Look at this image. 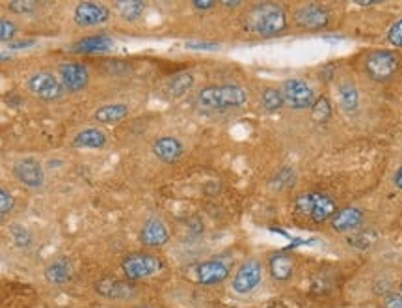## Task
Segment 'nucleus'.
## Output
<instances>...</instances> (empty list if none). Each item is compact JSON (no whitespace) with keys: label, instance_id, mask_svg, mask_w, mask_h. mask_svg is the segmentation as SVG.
Returning a JSON list of instances; mask_svg holds the SVG:
<instances>
[{"label":"nucleus","instance_id":"1","mask_svg":"<svg viewBox=\"0 0 402 308\" xmlns=\"http://www.w3.org/2000/svg\"><path fill=\"white\" fill-rule=\"evenodd\" d=\"M242 27L255 38H277L289 28V14L277 2H259L246 10Z\"/></svg>","mask_w":402,"mask_h":308},{"label":"nucleus","instance_id":"2","mask_svg":"<svg viewBox=\"0 0 402 308\" xmlns=\"http://www.w3.org/2000/svg\"><path fill=\"white\" fill-rule=\"evenodd\" d=\"M402 69V56L395 49H375L362 56L363 75L378 84L395 81Z\"/></svg>","mask_w":402,"mask_h":308},{"label":"nucleus","instance_id":"3","mask_svg":"<svg viewBox=\"0 0 402 308\" xmlns=\"http://www.w3.org/2000/svg\"><path fill=\"white\" fill-rule=\"evenodd\" d=\"M199 107L209 110H229V108L244 107L248 101V92L240 84L225 82V84H209L203 86L196 95Z\"/></svg>","mask_w":402,"mask_h":308},{"label":"nucleus","instance_id":"4","mask_svg":"<svg viewBox=\"0 0 402 308\" xmlns=\"http://www.w3.org/2000/svg\"><path fill=\"white\" fill-rule=\"evenodd\" d=\"M336 200L326 193L321 191H310L302 193L294 200V215L302 221H307L310 224H326L331 221V217L337 211Z\"/></svg>","mask_w":402,"mask_h":308},{"label":"nucleus","instance_id":"5","mask_svg":"<svg viewBox=\"0 0 402 308\" xmlns=\"http://www.w3.org/2000/svg\"><path fill=\"white\" fill-rule=\"evenodd\" d=\"M279 92L284 95L285 107L290 110H311L313 103L316 99L315 90L311 88V84L303 79H285L281 82Z\"/></svg>","mask_w":402,"mask_h":308},{"label":"nucleus","instance_id":"6","mask_svg":"<svg viewBox=\"0 0 402 308\" xmlns=\"http://www.w3.org/2000/svg\"><path fill=\"white\" fill-rule=\"evenodd\" d=\"M292 19L300 30L305 32H318L324 28L330 27L331 14L328 8L318 2H307V4H300L294 8L292 12Z\"/></svg>","mask_w":402,"mask_h":308},{"label":"nucleus","instance_id":"7","mask_svg":"<svg viewBox=\"0 0 402 308\" xmlns=\"http://www.w3.org/2000/svg\"><path fill=\"white\" fill-rule=\"evenodd\" d=\"M162 268H164L162 260L158 256L149 254V252H132L121 261V269L129 281L149 279V276L160 273Z\"/></svg>","mask_w":402,"mask_h":308},{"label":"nucleus","instance_id":"8","mask_svg":"<svg viewBox=\"0 0 402 308\" xmlns=\"http://www.w3.org/2000/svg\"><path fill=\"white\" fill-rule=\"evenodd\" d=\"M27 90L43 101L60 99L66 92L58 77L51 71H34L28 75Z\"/></svg>","mask_w":402,"mask_h":308},{"label":"nucleus","instance_id":"9","mask_svg":"<svg viewBox=\"0 0 402 308\" xmlns=\"http://www.w3.org/2000/svg\"><path fill=\"white\" fill-rule=\"evenodd\" d=\"M261 279H263V263L257 258H250L244 263H240V268L237 269V273L233 276L231 286L237 294L246 295L257 288L261 284Z\"/></svg>","mask_w":402,"mask_h":308},{"label":"nucleus","instance_id":"10","mask_svg":"<svg viewBox=\"0 0 402 308\" xmlns=\"http://www.w3.org/2000/svg\"><path fill=\"white\" fill-rule=\"evenodd\" d=\"M110 8L106 4H101V2H79L75 6V12H73V19L75 23L82 28L88 27H99V25H105L110 19Z\"/></svg>","mask_w":402,"mask_h":308},{"label":"nucleus","instance_id":"11","mask_svg":"<svg viewBox=\"0 0 402 308\" xmlns=\"http://www.w3.org/2000/svg\"><path fill=\"white\" fill-rule=\"evenodd\" d=\"M58 79L66 92H82L90 84V69L80 62H64L58 67Z\"/></svg>","mask_w":402,"mask_h":308},{"label":"nucleus","instance_id":"12","mask_svg":"<svg viewBox=\"0 0 402 308\" xmlns=\"http://www.w3.org/2000/svg\"><path fill=\"white\" fill-rule=\"evenodd\" d=\"M15 178L30 189H40L45 185V168L38 159L25 157L14 165Z\"/></svg>","mask_w":402,"mask_h":308},{"label":"nucleus","instance_id":"13","mask_svg":"<svg viewBox=\"0 0 402 308\" xmlns=\"http://www.w3.org/2000/svg\"><path fill=\"white\" fill-rule=\"evenodd\" d=\"M229 276V263L224 258L201 261L196 268V279L201 286H216Z\"/></svg>","mask_w":402,"mask_h":308},{"label":"nucleus","instance_id":"14","mask_svg":"<svg viewBox=\"0 0 402 308\" xmlns=\"http://www.w3.org/2000/svg\"><path fill=\"white\" fill-rule=\"evenodd\" d=\"M140 241L145 247H162V245L170 241V230L164 224V221H160L157 217L147 219L142 230H140Z\"/></svg>","mask_w":402,"mask_h":308},{"label":"nucleus","instance_id":"15","mask_svg":"<svg viewBox=\"0 0 402 308\" xmlns=\"http://www.w3.org/2000/svg\"><path fill=\"white\" fill-rule=\"evenodd\" d=\"M363 224V211L360 208L349 206V208L337 209L336 215L331 217L330 226L337 234H349L354 232Z\"/></svg>","mask_w":402,"mask_h":308},{"label":"nucleus","instance_id":"16","mask_svg":"<svg viewBox=\"0 0 402 308\" xmlns=\"http://www.w3.org/2000/svg\"><path fill=\"white\" fill-rule=\"evenodd\" d=\"M95 289L101 297L112 299V301H125L134 295L132 284L125 281H116V279H103L95 284Z\"/></svg>","mask_w":402,"mask_h":308},{"label":"nucleus","instance_id":"17","mask_svg":"<svg viewBox=\"0 0 402 308\" xmlns=\"http://www.w3.org/2000/svg\"><path fill=\"white\" fill-rule=\"evenodd\" d=\"M151 150L158 161L175 163L177 159H181V155L185 152V146L175 137H160V139L153 142Z\"/></svg>","mask_w":402,"mask_h":308},{"label":"nucleus","instance_id":"18","mask_svg":"<svg viewBox=\"0 0 402 308\" xmlns=\"http://www.w3.org/2000/svg\"><path fill=\"white\" fill-rule=\"evenodd\" d=\"M336 95L337 103H339V108L347 114L357 112L360 108V90L352 81L349 79H343V81L337 82L336 86Z\"/></svg>","mask_w":402,"mask_h":308},{"label":"nucleus","instance_id":"19","mask_svg":"<svg viewBox=\"0 0 402 308\" xmlns=\"http://www.w3.org/2000/svg\"><path fill=\"white\" fill-rule=\"evenodd\" d=\"M131 114V108L125 103H106L95 110V120L105 126H114L123 121Z\"/></svg>","mask_w":402,"mask_h":308},{"label":"nucleus","instance_id":"20","mask_svg":"<svg viewBox=\"0 0 402 308\" xmlns=\"http://www.w3.org/2000/svg\"><path fill=\"white\" fill-rule=\"evenodd\" d=\"M108 137L103 129L99 128H86L82 129L80 133L75 134L73 139V146L77 147H90V150H101L106 146Z\"/></svg>","mask_w":402,"mask_h":308},{"label":"nucleus","instance_id":"21","mask_svg":"<svg viewBox=\"0 0 402 308\" xmlns=\"http://www.w3.org/2000/svg\"><path fill=\"white\" fill-rule=\"evenodd\" d=\"M114 47V40L106 34H97V36H88L84 40H80L79 43H75L73 51L75 53H105Z\"/></svg>","mask_w":402,"mask_h":308},{"label":"nucleus","instance_id":"22","mask_svg":"<svg viewBox=\"0 0 402 308\" xmlns=\"http://www.w3.org/2000/svg\"><path fill=\"white\" fill-rule=\"evenodd\" d=\"M268 268H271V275L279 282L289 281L292 276V269H294V261L287 252H276L271 256L268 260Z\"/></svg>","mask_w":402,"mask_h":308},{"label":"nucleus","instance_id":"23","mask_svg":"<svg viewBox=\"0 0 402 308\" xmlns=\"http://www.w3.org/2000/svg\"><path fill=\"white\" fill-rule=\"evenodd\" d=\"M47 281L54 284V286H64L67 282L71 281L73 276V265L71 261L66 260V258H58L54 260L45 271Z\"/></svg>","mask_w":402,"mask_h":308},{"label":"nucleus","instance_id":"24","mask_svg":"<svg viewBox=\"0 0 402 308\" xmlns=\"http://www.w3.org/2000/svg\"><path fill=\"white\" fill-rule=\"evenodd\" d=\"M114 12L118 14L119 19L127 21V23H134L138 21L145 12V2L142 0H116L112 4Z\"/></svg>","mask_w":402,"mask_h":308},{"label":"nucleus","instance_id":"25","mask_svg":"<svg viewBox=\"0 0 402 308\" xmlns=\"http://www.w3.org/2000/svg\"><path fill=\"white\" fill-rule=\"evenodd\" d=\"M194 82H196V77L190 71L173 75L172 79L168 81V94L172 95V97H183V95L190 92Z\"/></svg>","mask_w":402,"mask_h":308},{"label":"nucleus","instance_id":"26","mask_svg":"<svg viewBox=\"0 0 402 308\" xmlns=\"http://www.w3.org/2000/svg\"><path fill=\"white\" fill-rule=\"evenodd\" d=\"M311 120L316 123H328L331 120V114H334V105L328 95H318L311 107Z\"/></svg>","mask_w":402,"mask_h":308},{"label":"nucleus","instance_id":"27","mask_svg":"<svg viewBox=\"0 0 402 308\" xmlns=\"http://www.w3.org/2000/svg\"><path fill=\"white\" fill-rule=\"evenodd\" d=\"M259 103H261V107L266 110V112H277V110H281L285 107L284 103V95L279 92V88L268 86L264 88L261 95H259Z\"/></svg>","mask_w":402,"mask_h":308},{"label":"nucleus","instance_id":"28","mask_svg":"<svg viewBox=\"0 0 402 308\" xmlns=\"http://www.w3.org/2000/svg\"><path fill=\"white\" fill-rule=\"evenodd\" d=\"M8 10L17 15H28L38 10V2H34V0H15V2L8 4Z\"/></svg>","mask_w":402,"mask_h":308},{"label":"nucleus","instance_id":"29","mask_svg":"<svg viewBox=\"0 0 402 308\" xmlns=\"http://www.w3.org/2000/svg\"><path fill=\"white\" fill-rule=\"evenodd\" d=\"M386 40L393 49H402V17L389 27Z\"/></svg>","mask_w":402,"mask_h":308},{"label":"nucleus","instance_id":"30","mask_svg":"<svg viewBox=\"0 0 402 308\" xmlns=\"http://www.w3.org/2000/svg\"><path fill=\"white\" fill-rule=\"evenodd\" d=\"M17 36V25L12 19L0 17V41H12Z\"/></svg>","mask_w":402,"mask_h":308},{"label":"nucleus","instance_id":"31","mask_svg":"<svg viewBox=\"0 0 402 308\" xmlns=\"http://www.w3.org/2000/svg\"><path fill=\"white\" fill-rule=\"evenodd\" d=\"M12 237H14L15 243H17L19 247H28V245L32 243V235L28 234L27 228H23V226L12 228Z\"/></svg>","mask_w":402,"mask_h":308},{"label":"nucleus","instance_id":"32","mask_svg":"<svg viewBox=\"0 0 402 308\" xmlns=\"http://www.w3.org/2000/svg\"><path fill=\"white\" fill-rule=\"evenodd\" d=\"M15 206L14 196L8 193L6 189L0 187V215H8Z\"/></svg>","mask_w":402,"mask_h":308},{"label":"nucleus","instance_id":"33","mask_svg":"<svg viewBox=\"0 0 402 308\" xmlns=\"http://www.w3.org/2000/svg\"><path fill=\"white\" fill-rule=\"evenodd\" d=\"M386 308H402V294H388L384 299Z\"/></svg>","mask_w":402,"mask_h":308},{"label":"nucleus","instance_id":"34","mask_svg":"<svg viewBox=\"0 0 402 308\" xmlns=\"http://www.w3.org/2000/svg\"><path fill=\"white\" fill-rule=\"evenodd\" d=\"M214 6H216L214 0H194V2H192V8H194V10H201V12L212 10Z\"/></svg>","mask_w":402,"mask_h":308},{"label":"nucleus","instance_id":"35","mask_svg":"<svg viewBox=\"0 0 402 308\" xmlns=\"http://www.w3.org/2000/svg\"><path fill=\"white\" fill-rule=\"evenodd\" d=\"M186 47L188 49H207V51H211V49H218L216 43H186Z\"/></svg>","mask_w":402,"mask_h":308},{"label":"nucleus","instance_id":"36","mask_svg":"<svg viewBox=\"0 0 402 308\" xmlns=\"http://www.w3.org/2000/svg\"><path fill=\"white\" fill-rule=\"evenodd\" d=\"M393 183H395V187L399 189V191H402V165L397 168L395 176H393Z\"/></svg>","mask_w":402,"mask_h":308},{"label":"nucleus","instance_id":"37","mask_svg":"<svg viewBox=\"0 0 402 308\" xmlns=\"http://www.w3.org/2000/svg\"><path fill=\"white\" fill-rule=\"evenodd\" d=\"M32 45H34L32 40L21 41V43H14V41H12V43H10V49H25V47H32Z\"/></svg>","mask_w":402,"mask_h":308},{"label":"nucleus","instance_id":"38","mask_svg":"<svg viewBox=\"0 0 402 308\" xmlns=\"http://www.w3.org/2000/svg\"><path fill=\"white\" fill-rule=\"evenodd\" d=\"M222 6H225V8H238V6H242V2H222Z\"/></svg>","mask_w":402,"mask_h":308},{"label":"nucleus","instance_id":"39","mask_svg":"<svg viewBox=\"0 0 402 308\" xmlns=\"http://www.w3.org/2000/svg\"><path fill=\"white\" fill-rule=\"evenodd\" d=\"M268 308H287V307H285L284 303L276 301V303H272V305H271V307H268Z\"/></svg>","mask_w":402,"mask_h":308},{"label":"nucleus","instance_id":"40","mask_svg":"<svg viewBox=\"0 0 402 308\" xmlns=\"http://www.w3.org/2000/svg\"><path fill=\"white\" fill-rule=\"evenodd\" d=\"M2 219H4V215H0V222H2Z\"/></svg>","mask_w":402,"mask_h":308},{"label":"nucleus","instance_id":"41","mask_svg":"<svg viewBox=\"0 0 402 308\" xmlns=\"http://www.w3.org/2000/svg\"><path fill=\"white\" fill-rule=\"evenodd\" d=\"M401 292H402V284H401Z\"/></svg>","mask_w":402,"mask_h":308}]
</instances>
